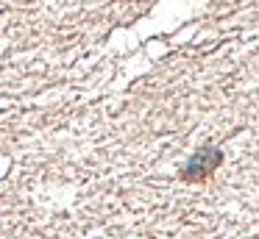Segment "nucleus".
Returning <instances> with one entry per match:
<instances>
[{
	"instance_id": "nucleus-1",
	"label": "nucleus",
	"mask_w": 259,
	"mask_h": 239,
	"mask_svg": "<svg viewBox=\"0 0 259 239\" xmlns=\"http://www.w3.org/2000/svg\"><path fill=\"white\" fill-rule=\"evenodd\" d=\"M220 164H223V153H220L214 145H206V148H201L190 161H187L181 178H184V181H203V178H209V172L218 170Z\"/></svg>"
}]
</instances>
